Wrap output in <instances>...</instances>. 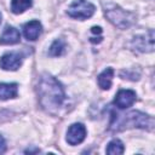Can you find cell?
<instances>
[{
  "label": "cell",
  "mask_w": 155,
  "mask_h": 155,
  "mask_svg": "<svg viewBox=\"0 0 155 155\" xmlns=\"http://www.w3.org/2000/svg\"><path fill=\"white\" fill-rule=\"evenodd\" d=\"M31 6V0H12L11 11L13 13H22Z\"/></svg>",
  "instance_id": "14"
},
{
  "label": "cell",
  "mask_w": 155,
  "mask_h": 155,
  "mask_svg": "<svg viewBox=\"0 0 155 155\" xmlns=\"http://www.w3.org/2000/svg\"><path fill=\"white\" fill-rule=\"evenodd\" d=\"M113 75H114L113 68H107L98 75V85L102 90H109L110 88L111 81H113Z\"/></svg>",
  "instance_id": "11"
},
{
  "label": "cell",
  "mask_w": 155,
  "mask_h": 155,
  "mask_svg": "<svg viewBox=\"0 0 155 155\" xmlns=\"http://www.w3.org/2000/svg\"><path fill=\"white\" fill-rule=\"evenodd\" d=\"M145 128V130H153L154 127V119L144 113L133 110L125 115L111 113V122H110V130L113 131H122L125 128Z\"/></svg>",
  "instance_id": "2"
},
{
  "label": "cell",
  "mask_w": 155,
  "mask_h": 155,
  "mask_svg": "<svg viewBox=\"0 0 155 155\" xmlns=\"http://www.w3.org/2000/svg\"><path fill=\"white\" fill-rule=\"evenodd\" d=\"M104 12H105V16L109 19V22H111L115 27H117L120 29H126V28L131 27L136 19V16L132 12L126 11L115 4H108L105 6Z\"/></svg>",
  "instance_id": "3"
},
{
  "label": "cell",
  "mask_w": 155,
  "mask_h": 155,
  "mask_svg": "<svg viewBox=\"0 0 155 155\" xmlns=\"http://www.w3.org/2000/svg\"><path fill=\"white\" fill-rule=\"evenodd\" d=\"M86 137V128L82 124H73L67 132V142L70 145L80 144Z\"/></svg>",
  "instance_id": "7"
},
{
  "label": "cell",
  "mask_w": 155,
  "mask_h": 155,
  "mask_svg": "<svg viewBox=\"0 0 155 155\" xmlns=\"http://www.w3.org/2000/svg\"><path fill=\"white\" fill-rule=\"evenodd\" d=\"M64 51H65V42L62 39H57L50 46L48 54L52 57H58V56H62L64 53Z\"/></svg>",
  "instance_id": "13"
},
{
  "label": "cell",
  "mask_w": 155,
  "mask_h": 155,
  "mask_svg": "<svg viewBox=\"0 0 155 155\" xmlns=\"http://www.w3.org/2000/svg\"><path fill=\"white\" fill-rule=\"evenodd\" d=\"M17 84H0V99L6 101L17 96Z\"/></svg>",
  "instance_id": "12"
},
{
  "label": "cell",
  "mask_w": 155,
  "mask_h": 155,
  "mask_svg": "<svg viewBox=\"0 0 155 155\" xmlns=\"http://www.w3.org/2000/svg\"><path fill=\"white\" fill-rule=\"evenodd\" d=\"M36 92L40 105L51 114L57 113L65 101V93L61 82L48 74H42L39 78Z\"/></svg>",
  "instance_id": "1"
},
{
  "label": "cell",
  "mask_w": 155,
  "mask_h": 155,
  "mask_svg": "<svg viewBox=\"0 0 155 155\" xmlns=\"http://www.w3.org/2000/svg\"><path fill=\"white\" fill-rule=\"evenodd\" d=\"M5 150H6V142H5L4 137L0 134V154L5 153Z\"/></svg>",
  "instance_id": "16"
},
{
  "label": "cell",
  "mask_w": 155,
  "mask_h": 155,
  "mask_svg": "<svg viewBox=\"0 0 155 155\" xmlns=\"http://www.w3.org/2000/svg\"><path fill=\"white\" fill-rule=\"evenodd\" d=\"M125 150L124 144L120 139H113L111 142H109L108 147H107V154H111V155H117V154H122Z\"/></svg>",
  "instance_id": "15"
},
{
  "label": "cell",
  "mask_w": 155,
  "mask_h": 155,
  "mask_svg": "<svg viewBox=\"0 0 155 155\" xmlns=\"http://www.w3.org/2000/svg\"><path fill=\"white\" fill-rule=\"evenodd\" d=\"M41 31H42V27H41V23L39 21L34 19V21H30L23 25V34H24L27 40H30V41L36 40L40 36Z\"/></svg>",
  "instance_id": "9"
},
{
  "label": "cell",
  "mask_w": 155,
  "mask_h": 155,
  "mask_svg": "<svg viewBox=\"0 0 155 155\" xmlns=\"http://www.w3.org/2000/svg\"><path fill=\"white\" fill-rule=\"evenodd\" d=\"M22 54L17 52L5 53L0 58V68L4 70H17L22 65Z\"/></svg>",
  "instance_id": "8"
},
{
  "label": "cell",
  "mask_w": 155,
  "mask_h": 155,
  "mask_svg": "<svg viewBox=\"0 0 155 155\" xmlns=\"http://www.w3.org/2000/svg\"><path fill=\"white\" fill-rule=\"evenodd\" d=\"M94 5H92L87 0H74L68 10L67 13L71 18H78V19H86L90 18L94 13Z\"/></svg>",
  "instance_id": "4"
},
{
  "label": "cell",
  "mask_w": 155,
  "mask_h": 155,
  "mask_svg": "<svg viewBox=\"0 0 155 155\" xmlns=\"http://www.w3.org/2000/svg\"><path fill=\"white\" fill-rule=\"evenodd\" d=\"M21 39L19 31L15 27H6L0 35V44L1 45H12L17 44Z\"/></svg>",
  "instance_id": "10"
},
{
  "label": "cell",
  "mask_w": 155,
  "mask_h": 155,
  "mask_svg": "<svg viewBox=\"0 0 155 155\" xmlns=\"http://www.w3.org/2000/svg\"><path fill=\"white\" fill-rule=\"evenodd\" d=\"M132 46L139 52H151L154 50V31L150 29L145 35H137L132 40Z\"/></svg>",
  "instance_id": "5"
},
{
  "label": "cell",
  "mask_w": 155,
  "mask_h": 155,
  "mask_svg": "<svg viewBox=\"0 0 155 155\" xmlns=\"http://www.w3.org/2000/svg\"><path fill=\"white\" fill-rule=\"evenodd\" d=\"M0 23H1V13H0Z\"/></svg>",
  "instance_id": "17"
},
{
  "label": "cell",
  "mask_w": 155,
  "mask_h": 155,
  "mask_svg": "<svg viewBox=\"0 0 155 155\" xmlns=\"http://www.w3.org/2000/svg\"><path fill=\"white\" fill-rule=\"evenodd\" d=\"M137 99L136 92L132 90H120L114 99V104L119 109H126L130 108Z\"/></svg>",
  "instance_id": "6"
}]
</instances>
